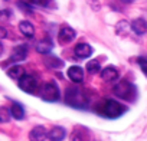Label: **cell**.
Instances as JSON below:
<instances>
[{
    "instance_id": "cell-10",
    "label": "cell",
    "mask_w": 147,
    "mask_h": 141,
    "mask_svg": "<svg viewBox=\"0 0 147 141\" xmlns=\"http://www.w3.org/2000/svg\"><path fill=\"white\" fill-rule=\"evenodd\" d=\"M88 140H90V132L82 127L74 128V131L71 132V141H88Z\"/></svg>"
},
{
    "instance_id": "cell-27",
    "label": "cell",
    "mask_w": 147,
    "mask_h": 141,
    "mask_svg": "<svg viewBox=\"0 0 147 141\" xmlns=\"http://www.w3.org/2000/svg\"><path fill=\"white\" fill-rule=\"evenodd\" d=\"M30 5H43V0H26Z\"/></svg>"
},
{
    "instance_id": "cell-7",
    "label": "cell",
    "mask_w": 147,
    "mask_h": 141,
    "mask_svg": "<svg viewBox=\"0 0 147 141\" xmlns=\"http://www.w3.org/2000/svg\"><path fill=\"white\" fill-rule=\"evenodd\" d=\"M68 78L74 82V84H81L84 81V70L81 66L74 65L68 69Z\"/></svg>"
},
{
    "instance_id": "cell-14",
    "label": "cell",
    "mask_w": 147,
    "mask_h": 141,
    "mask_svg": "<svg viewBox=\"0 0 147 141\" xmlns=\"http://www.w3.org/2000/svg\"><path fill=\"white\" fill-rule=\"evenodd\" d=\"M66 137V131L62 127H53L49 132H48V138L51 141H62Z\"/></svg>"
},
{
    "instance_id": "cell-28",
    "label": "cell",
    "mask_w": 147,
    "mask_h": 141,
    "mask_svg": "<svg viewBox=\"0 0 147 141\" xmlns=\"http://www.w3.org/2000/svg\"><path fill=\"white\" fill-rule=\"evenodd\" d=\"M2 53H3V45L0 43V55H2Z\"/></svg>"
},
{
    "instance_id": "cell-2",
    "label": "cell",
    "mask_w": 147,
    "mask_h": 141,
    "mask_svg": "<svg viewBox=\"0 0 147 141\" xmlns=\"http://www.w3.org/2000/svg\"><path fill=\"white\" fill-rule=\"evenodd\" d=\"M114 95L121 98V99H125V101H134L137 92H136V87L128 82V81H120L115 87H114Z\"/></svg>"
},
{
    "instance_id": "cell-12",
    "label": "cell",
    "mask_w": 147,
    "mask_h": 141,
    "mask_svg": "<svg viewBox=\"0 0 147 141\" xmlns=\"http://www.w3.org/2000/svg\"><path fill=\"white\" fill-rule=\"evenodd\" d=\"M131 30H133L136 35H138V36L144 35V33L147 32V22H146L144 19H141V17L134 19V20L131 22Z\"/></svg>"
},
{
    "instance_id": "cell-29",
    "label": "cell",
    "mask_w": 147,
    "mask_h": 141,
    "mask_svg": "<svg viewBox=\"0 0 147 141\" xmlns=\"http://www.w3.org/2000/svg\"><path fill=\"white\" fill-rule=\"evenodd\" d=\"M123 2H125V3H133L134 0H123Z\"/></svg>"
},
{
    "instance_id": "cell-20",
    "label": "cell",
    "mask_w": 147,
    "mask_h": 141,
    "mask_svg": "<svg viewBox=\"0 0 147 141\" xmlns=\"http://www.w3.org/2000/svg\"><path fill=\"white\" fill-rule=\"evenodd\" d=\"M131 29V23H128L127 20H120L115 25V32L118 35H127V32Z\"/></svg>"
},
{
    "instance_id": "cell-19",
    "label": "cell",
    "mask_w": 147,
    "mask_h": 141,
    "mask_svg": "<svg viewBox=\"0 0 147 141\" xmlns=\"http://www.w3.org/2000/svg\"><path fill=\"white\" fill-rule=\"evenodd\" d=\"M10 112H12V117H13L15 120H23V118H25V109H23V107H22L20 104H18V102H13V105H12V108H10Z\"/></svg>"
},
{
    "instance_id": "cell-8",
    "label": "cell",
    "mask_w": 147,
    "mask_h": 141,
    "mask_svg": "<svg viewBox=\"0 0 147 141\" xmlns=\"http://www.w3.org/2000/svg\"><path fill=\"white\" fill-rule=\"evenodd\" d=\"M26 56H28V46L26 45H19L13 49L9 62H22V60L26 59Z\"/></svg>"
},
{
    "instance_id": "cell-26",
    "label": "cell",
    "mask_w": 147,
    "mask_h": 141,
    "mask_svg": "<svg viewBox=\"0 0 147 141\" xmlns=\"http://www.w3.org/2000/svg\"><path fill=\"white\" fill-rule=\"evenodd\" d=\"M6 36H7V30H6L5 28L0 26V39H5Z\"/></svg>"
},
{
    "instance_id": "cell-23",
    "label": "cell",
    "mask_w": 147,
    "mask_h": 141,
    "mask_svg": "<svg viewBox=\"0 0 147 141\" xmlns=\"http://www.w3.org/2000/svg\"><path fill=\"white\" fill-rule=\"evenodd\" d=\"M16 6L23 12V13H28V15H32L33 13V9L30 5H28V2H22V0H19V2H16Z\"/></svg>"
},
{
    "instance_id": "cell-15",
    "label": "cell",
    "mask_w": 147,
    "mask_h": 141,
    "mask_svg": "<svg viewBox=\"0 0 147 141\" xmlns=\"http://www.w3.org/2000/svg\"><path fill=\"white\" fill-rule=\"evenodd\" d=\"M19 30H20V33H22L23 36H26V38H33V35H35V28H33V25H32L30 22H28V20H23V22L19 23Z\"/></svg>"
},
{
    "instance_id": "cell-4",
    "label": "cell",
    "mask_w": 147,
    "mask_h": 141,
    "mask_svg": "<svg viewBox=\"0 0 147 141\" xmlns=\"http://www.w3.org/2000/svg\"><path fill=\"white\" fill-rule=\"evenodd\" d=\"M40 98L46 102H55L59 99V88L53 82H48L40 89Z\"/></svg>"
},
{
    "instance_id": "cell-22",
    "label": "cell",
    "mask_w": 147,
    "mask_h": 141,
    "mask_svg": "<svg viewBox=\"0 0 147 141\" xmlns=\"http://www.w3.org/2000/svg\"><path fill=\"white\" fill-rule=\"evenodd\" d=\"M12 117V112L6 107H0V122H9Z\"/></svg>"
},
{
    "instance_id": "cell-9",
    "label": "cell",
    "mask_w": 147,
    "mask_h": 141,
    "mask_svg": "<svg viewBox=\"0 0 147 141\" xmlns=\"http://www.w3.org/2000/svg\"><path fill=\"white\" fill-rule=\"evenodd\" d=\"M46 138H48V131L42 125L33 127L29 132V140L30 141H45Z\"/></svg>"
},
{
    "instance_id": "cell-6",
    "label": "cell",
    "mask_w": 147,
    "mask_h": 141,
    "mask_svg": "<svg viewBox=\"0 0 147 141\" xmlns=\"http://www.w3.org/2000/svg\"><path fill=\"white\" fill-rule=\"evenodd\" d=\"M75 36H77L75 30H74L72 28H69V26H62L61 30H59V33H58L59 43H62V45L72 42L74 39H75Z\"/></svg>"
},
{
    "instance_id": "cell-1",
    "label": "cell",
    "mask_w": 147,
    "mask_h": 141,
    "mask_svg": "<svg viewBox=\"0 0 147 141\" xmlns=\"http://www.w3.org/2000/svg\"><path fill=\"white\" fill-rule=\"evenodd\" d=\"M65 102L74 108H85L88 105V98H87L85 92L82 89H80L78 87H71L66 89Z\"/></svg>"
},
{
    "instance_id": "cell-11",
    "label": "cell",
    "mask_w": 147,
    "mask_h": 141,
    "mask_svg": "<svg viewBox=\"0 0 147 141\" xmlns=\"http://www.w3.org/2000/svg\"><path fill=\"white\" fill-rule=\"evenodd\" d=\"M101 78L105 82H114L118 78V70L114 66H107L101 70Z\"/></svg>"
},
{
    "instance_id": "cell-3",
    "label": "cell",
    "mask_w": 147,
    "mask_h": 141,
    "mask_svg": "<svg viewBox=\"0 0 147 141\" xmlns=\"http://www.w3.org/2000/svg\"><path fill=\"white\" fill-rule=\"evenodd\" d=\"M125 112V107L114 99H107L101 108V114L107 118H118Z\"/></svg>"
},
{
    "instance_id": "cell-17",
    "label": "cell",
    "mask_w": 147,
    "mask_h": 141,
    "mask_svg": "<svg viewBox=\"0 0 147 141\" xmlns=\"http://www.w3.org/2000/svg\"><path fill=\"white\" fill-rule=\"evenodd\" d=\"M45 65H46L48 68H52V69H59V68L63 66V62H62L59 58H56V56L46 55V58H45Z\"/></svg>"
},
{
    "instance_id": "cell-25",
    "label": "cell",
    "mask_w": 147,
    "mask_h": 141,
    "mask_svg": "<svg viewBox=\"0 0 147 141\" xmlns=\"http://www.w3.org/2000/svg\"><path fill=\"white\" fill-rule=\"evenodd\" d=\"M10 16H12L10 10H0V20H9Z\"/></svg>"
},
{
    "instance_id": "cell-13",
    "label": "cell",
    "mask_w": 147,
    "mask_h": 141,
    "mask_svg": "<svg viewBox=\"0 0 147 141\" xmlns=\"http://www.w3.org/2000/svg\"><path fill=\"white\" fill-rule=\"evenodd\" d=\"M75 55L80 59H85V58L92 55V48L88 43H78L75 46Z\"/></svg>"
},
{
    "instance_id": "cell-21",
    "label": "cell",
    "mask_w": 147,
    "mask_h": 141,
    "mask_svg": "<svg viewBox=\"0 0 147 141\" xmlns=\"http://www.w3.org/2000/svg\"><path fill=\"white\" fill-rule=\"evenodd\" d=\"M100 69H101V66H100V62L98 60H90L88 63H87V70L91 74V75H94V74H98L100 72Z\"/></svg>"
},
{
    "instance_id": "cell-24",
    "label": "cell",
    "mask_w": 147,
    "mask_h": 141,
    "mask_svg": "<svg viewBox=\"0 0 147 141\" xmlns=\"http://www.w3.org/2000/svg\"><path fill=\"white\" fill-rule=\"evenodd\" d=\"M137 63H138V66L141 68L143 74H144V75L147 77V58H143V56L137 58Z\"/></svg>"
},
{
    "instance_id": "cell-16",
    "label": "cell",
    "mask_w": 147,
    "mask_h": 141,
    "mask_svg": "<svg viewBox=\"0 0 147 141\" xmlns=\"http://www.w3.org/2000/svg\"><path fill=\"white\" fill-rule=\"evenodd\" d=\"M52 48H53V43L49 39H43V40L36 43V52H39L42 55H48L52 50Z\"/></svg>"
},
{
    "instance_id": "cell-18",
    "label": "cell",
    "mask_w": 147,
    "mask_h": 141,
    "mask_svg": "<svg viewBox=\"0 0 147 141\" xmlns=\"http://www.w3.org/2000/svg\"><path fill=\"white\" fill-rule=\"evenodd\" d=\"M7 75H9L12 79H20V78L25 75V69H23L20 65H15V66H12V68L7 70Z\"/></svg>"
},
{
    "instance_id": "cell-5",
    "label": "cell",
    "mask_w": 147,
    "mask_h": 141,
    "mask_svg": "<svg viewBox=\"0 0 147 141\" xmlns=\"http://www.w3.org/2000/svg\"><path fill=\"white\" fill-rule=\"evenodd\" d=\"M19 88L28 94H35L36 89H38V81L35 77L32 75H23L20 79H19Z\"/></svg>"
}]
</instances>
